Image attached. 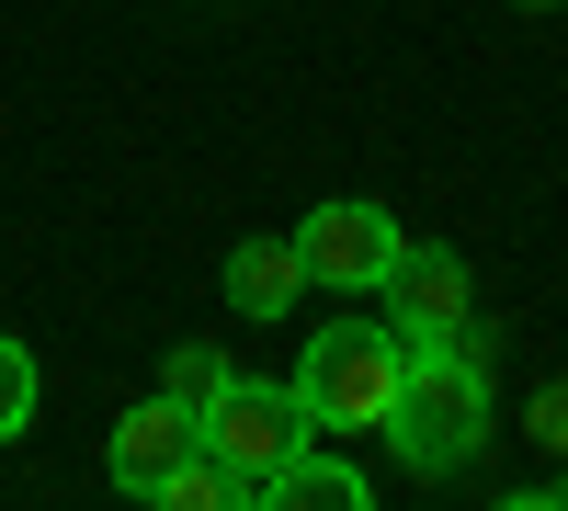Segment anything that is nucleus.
<instances>
[{"instance_id":"obj_10","label":"nucleus","mask_w":568,"mask_h":511,"mask_svg":"<svg viewBox=\"0 0 568 511\" xmlns=\"http://www.w3.org/2000/svg\"><path fill=\"white\" fill-rule=\"evenodd\" d=\"M160 500H171V511H240L251 489H240V478H227V467H216V454L194 443V454H182V467H171V489H160Z\"/></svg>"},{"instance_id":"obj_3","label":"nucleus","mask_w":568,"mask_h":511,"mask_svg":"<svg viewBox=\"0 0 568 511\" xmlns=\"http://www.w3.org/2000/svg\"><path fill=\"white\" fill-rule=\"evenodd\" d=\"M307 443H318V421H307L296 387H251V376H227L216 409H205V454H216L240 489H262L273 467H296Z\"/></svg>"},{"instance_id":"obj_12","label":"nucleus","mask_w":568,"mask_h":511,"mask_svg":"<svg viewBox=\"0 0 568 511\" xmlns=\"http://www.w3.org/2000/svg\"><path fill=\"white\" fill-rule=\"evenodd\" d=\"M535 432H546V443L568 454V387H546V398H535Z\"/></svg>"},{"instance_id":"obj_13","label":"nucleus","mask_w":568,"mask_h":511,"mask_svg":"<svg viewBox=\"0 0 568 511\" xmlns=\"http://www.w3.org/2000/svg\"><path fill=\"white\" fill-rule=\"evenodd\" d=\"M535 500H557V511H568V478H546V489H535Z\"/></svg>"},{"instance_id":"obj_2","label":"nucleus","mask_w":568,"mask_h":511,"mask_svg":"<svg viewBox=\"0 0 568 511\" xmlns=\"http://www.w3.org/2000/svg\"><path fill=\"white\" fill-rule=\"evenodd\" d=\"M409 376V341L387 330V318H342V330H318L307 364H296V398H307V421L318 432H387V398Z\"/></svg>"},{"instance_id":"obj_9","label":"nucleus","mask_w":568,"mask_h":511,"mask_svg":"<svg viewBox=\"0 0 568 511\" xmlns=\"http://www.w3.org/2000/svg\"><path fill=\"white\" fill-rule=\"evenodd\" d=\"M216 387H227V352H216V341H171V364H160V398H182V409L205 421V409H216Z\"/></svg>"},{"instance_id":"obj_1","label":"nucleus","mask_w":568,"mask_h":511,"mask_svg":"<svg viewBox=\"0 0 568 511\" xmlns=\"http://www.w3.org/2000/svg\"><path fill=\"white\" fill-rule=\"evenodd\" d=\"M387 432H398V454L420 478H455L466 454L489 443V376H478V352H466V330L455 341H409V376L387 398Z\"/></svg>"},{"instance_id":"obj_8","label":"nucleus","mask_w":568,"mask_h":511,"mask_svg":"<svg viewBox=\"0 0 568 511\" xmlns=\"http://www.w3.org/2000/svg\"><path fill=\"white\" fill-rule=\"evenodd\" d=\"M251 500H262V511H364V478H353V467H329V454L307 443L296 467H273Z\"/></svg>"},{"instance_id":"obj_4","label":"nucleus","mask_w":568,"mask_h":511,"mask_svg":"<svg viewBox=\"0 0 568 511\" xmlns=\"http://www.w3.org/2000/svg\"><path fill=\"white\" fill-rule=\"evenodd\" d=\"M296 262H307V285H329V296H375L387 262H398V216L364 205V194H342V205H318L296 227Z\"/></svg>"},{"instance_id":"obj_6","label":"nucleus","mask_w":568,"mask_h":511,"mask_svg":"<svg viewBox=\"0 0 568 511\" xmlns=\"http://www.w3.org/2000/svg\"><path fill=\"white\" fill-rule=\"evenodd\" d=\"M194 443H205V421H194L182 398H136L125 421H114V454H103V467H114V489H125V500H160V489H171V467H182Z\"/></svg>"},{"instance_id":"obj_5","label":"nucleus","mask_w":568,"mask_h":511,"mask_svg":"<svg viewBox=\"0 0 568 511\" xmlns=\"http://www.w3.org/2000/svg\"><path fill=\"white\" fill-rule=\"evenodd\" d=\"M375 296H387V330H398V341H455L466 307H478V285H466L455 251H409V239H398V262H387V285H375Z\"/></svg>"},{"instance_id":"obj_11","label":"nucleus","mask_w":568,"mask_h":511,"mask_svg":"<svg viewBox=\"0 0 568 511\" xmlns=\"http://www.w3.org/2000/svg\"><path fill=\"white\" fill-rule=\"evenodd\" d=\"M34 398H45V387H34V352L0 330V443H12V432H34Z\"/></svg>"},{"instance_id":"obj_7","label":"nucleus","mask_w":568,"mask_h":511,"mask_svg":"<svg viewBox=\"0 0 568 511\" xmlns=\"http://www.w3.org/2000/svg\"><path fill=\"white\" fill-rule=\"evenodd\" d=\"M296 296H307L296 239H240V251H227V307H240V318H284Z\"/></svg>"}]
</instances>
